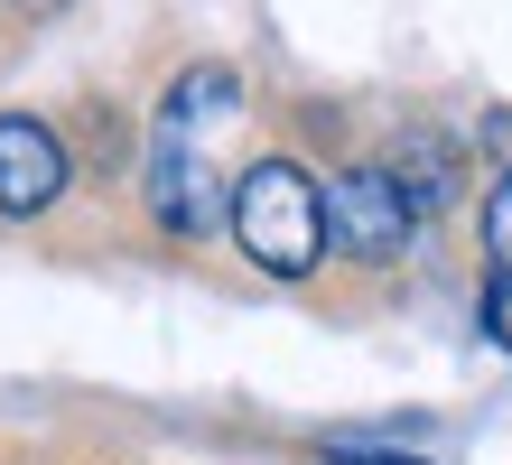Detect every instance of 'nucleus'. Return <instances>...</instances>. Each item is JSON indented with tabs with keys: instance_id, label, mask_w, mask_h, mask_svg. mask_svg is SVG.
<instances>
[{
	"instance_id": "f257e3e1",
	"label": "nucleus",
	"mask_w": 512,
	"mask_h": 465,
	"mask_svg": "<svg viewBox=\"0 0 512 465\" xmlns=\"http://www.w3.org/2000/svg\"><path fill=\"white\" fill-rule=\"evenodd\" d=\"M233 112V75L224 66H196L177 75L168 112H159V140H149V214L168 233H205L215 224V168H205V121Z\"/></svg>"
},
{
	"instance_id": "f03ea898",
	"label": "nucleus",
	"mask_w": 512,
	"mask_h": 465,
	"mask_svg": "<svg viewBox=\"0 0 512 465\" xmlns=\"http://www.w3.org/2000/svg\"><path fill=\"white\" fill-rule=\"evenodd\" d=\"M233 242L252 252V270L270 279H308L326 252V196L298 159H252L233 177Z\"/></svg>"
},
{
	"instance_id": "7ed1b4c3",
	"label": "nucleus",
	"mask_w": 512,
	"mask_h": 465,
	"mask_svg": "<svg viewBox=\"0 0 512 465\" xmlns=\"http://www.w3.org/2000/svg\"><path fill=\"white\" fill-rule=\"evenodd\" d=\"M410 224L419 214H410L391 168H345L336 186H326V242H336L345 261H401Z\"/></svg>"
},
{
	"instance_id": "20e7f679",
	"label": "nucleus",
	"mask_w": 512,
	"mask_h": 465,
	"mask_svg": "<svg viewBox=\"0 0 512 465\" xmlns=\"http://www.w3.org/2000/svg\"><path fill=\"white\" fill-rule=\"evenodd\" d=\"M66 177H75V159L38 112H0V214H47L66 196Z\"/></svg>"
},
{
	"instance_id": "39448f33",
	"label": "nucleus",
	"mask_w": 512,
	"mask_h": 465,
	"mask_svg": "<svg viewBox=\"0 0 512 465\" xmlns=\"http://www.w3.org/2000/svg\"><path fill=\"white\" fill-rule=\"evenodd\" d=\"M391 177H401L410 214H438L447 196H457V149H447L438 131H410V140H401V159H391Z\"/></svg>"
},
{
	"instance_id": "423d86ee",
	"label": "nucleus",
	"mask_w": 512,
	"mask_h": 465,
	"mask_svg": "<svg viewBox=\"0 0 512 465\" xmlns=\"http://www.w3.org/2000/svg\"><path fill=\"white\" fill-rule=\"evenodd\" d=\"M485 279H494V298L512 289V168L494 177V196H485Z\"/></svg>"
},
{
	"instance_id": "0eeeda50",
	"label": "nucleus",
	"mask_w": 512,
	"mask_h": 465,
	"mask_svg": "<svg viewBox=\"0 0 512 465\" xmlns=\"http://www.w3.org/2000/svg\"><path fill=\"white\" fill-rule=\"evenodd\" d=\"M345 465H419V456H364V447H345Z\"/></svg>"
}]
</instances>
